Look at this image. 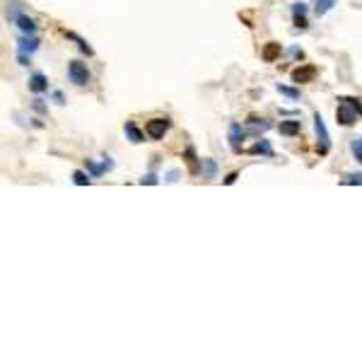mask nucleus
Wrapping results in <instances>:
<instances>
[{
	"label": "nucleus",
	"mask_w": 362,
	"mask_h": 362,
	"mask_svg": "<svg viewBox=\"0 0 362 362\" xmlns=\"http://www.w3.org/2000/svg\"><path fill=\"white\" fill-rule=\"evenodd\" d=\"M280 53H283V48H280V44H276V41H268L266 46H263V51H261V56H263V61H266V63L278 61Z\"/></svg>",
	"instance_id": "nucleus-10"
},
{
	"label": "nucleus",
	"mask_w": 362,
	"mask_h": 362,
	"mask_svg": "<svg viewBox=\"0 0 362 362\" xmlns=\"http://www.w3.org/2000/svg\"><path fill=\"white\" fill-rule=\"evenodd\" d=\"M292 22L297 29H307L309 22H307V5L304 3H292Z\"/></svg>",
	"instance_id": "nucleus-6"
},
{
	"label": "nucleus",
	"mask_w": 362,
	"mask_h": 362,
	"mask_svg": "<svg viewBox=\"0 0 362 362\" xmlns=\"http://www.w3.org/2000/svg\"><path fill=\"white\" fill-rule=\"evenodd\" d=\"M343 184H348V186L350 184H362V174H348L346 179H343Z\"/></svg>",
	"instance_id": "nucleus-24"
},
{
	"label": "nucleus",
	"mask_w": 362,
	"mask_h": 362,
	"mask_svg": "<svg viewBox=\"0 0 362 362\" xmlns=\"http://www.w3.org/2000/svg\"><path fill=\"white\" fill-rule=\"evenodd\" d=\"M249 155H266V157H273V148H270V142L268 140H259L256 145H251V148L246 150Z\"/></svg>",
	"instance_id": "nucleus-15"
},
{
	"label": "nucleus",
	"mask_w": 362,
	"mask_h": 362,
	"mask_svg": "<svg viewBox=\"0 0 362 362\" xmlns=\"http://www.w3.org/2000/svg\"><path fill=\"white\" fill-rule=\"evenodd\" d=\"M37 48H39V39H37V37H20V39H17V51H20V53L32 56Z\"/></svg>",
	"instance_id": "nucleus-7"
},
{
	"label": "nucleus",
	"mask_w": 362,
	"mask_h": 362,
	"mask_svg": "<svg viewBox=\"0 0 362 362\" xmlns=\"http://www.w3.org/2000/svg\"><path fill=\"white\" fill-rule=\"evenodd\" d=\"M53 99H56L58 104H63V95H61V92H53Z\"/></svg>",
	"instance_id": "nucleus-30"
},
{
	"label": "nucleus",
	"mask_w": 362,
	"mask_h": 362,
	"mask_svg": "<svg viewBox=\"0 0 362 362\" xmlns=\"http://www.w3.org/2000/svg\"><path fill=\"white\" fill-rule=\"evenodd\" d=\"M176 179H179V169H169V172H167V181H169V184H174Z\"/></svg>",
	"instance_id": "nucleus-27"
},
{
	"label": "nucleus",
	"mask_w": 362,
	"mask_h": 362,
	"mask_svg": "<svg viewBox=\"0 0 362 362\" xmlns=\"http://www.w3.org/2000/svg\"><path fill=\"white\" fill-rule=\"evenodd\" d=\"M186 162H189V169H191L193 174L201 172V162H198V157H196V152H193V148H186Z\"/></svg>",
	"instance_id": "nucleus-17"
},
{
	"label": "nucleus",
	"mask_w": 362,
	"mask_h": 362,
	"mask_svg": "<svg viewBox=\"0 0 362 362\" xmlns=\"http://www.w3.org/2000/svg\"><path fill=\"white\" fill-rule=\"evenodd\" d=\"M169 118H152V121H148V126H145V133H148V138H152V140H162L165 138V133L169 131Z\"/></svg>",
	"instance_id": "nucleus-4"
},
{
	"label": "nucleus",
	"mask_w": 362,
	"mask_h": 362,
	"mask_svg": "<svg viewBox=\"0 0 362 362\" xmlns=\"http://www.w3.org/2000/svg\"><path fill=\"white\" fill-rule=\"evenodd\" d=\"M278 131H280V135H299V131H302V121H280V126H278Z\"/></svg>",
	"instance_id": "nucleus-12"
},
{
	"label": "nucleus",
	"mask_w": 362,
	"mask_h": 362,
	"mask_svg": "<svg viewBox=\"0 0 362 362\" xmlns=\"http://www.w3.org/2000/svg\"><path fill=\"white\" fill-rule=\"evenodd\" d=\"M292 82L295 85H304V82H312V80L316 78V65H309V63H304V65H299V68H295L292 70Z\"/></svg>",
	"instance_id": "nucleus-5"
},
{
	"label": "nucleus",
	"mask_w": 362,
	"mask_h": 362,
	"mask_svg": "<svg viewBox=\"0 0 362 362\" xmlns=\"http://www.w3.org/2000/svg\"><path fill=\"white\" fill-rule=\"evenodd\" d=\"M15 24L20 27V29H22L24 34H34V32H37V22H34V20H32L29 15H24V12L15 20Z\"/></svg>",
	"instance_id": "nucleus-14"
},
{
	"label": "nucleus",
	"mask_w": 362,
	"mask_h": 362,
	"mask_svg": "<svg viewBox=\"0 0 362 362\" xmlns=\"http://www.w3.org/2000/svg\"><path fill=\"white\" fill-rule=\"evenodd\" d=\"M201 172H203L205 179H215V176H218V165H215V159H210V157L201 159Z\"/></svg>",
	"instance_id": "nucleus-16"
},
{
	"label": "nucleus",
	"mask_w": 362,
	"mask_h": 362,
	"mask_svg": "<svg viewBox=\"0 0 362 362\" xmlns=\"http://www.w3.org/2000/svg\"><path fill=\"white\" fill-rule=\"evenodd\" d=\"M237 176H239V174H237V172H232V174H229V176H227V179H225V184H227V186H232V184H234V181H237Z\"/></svg>",
	"instance_id": "nucleus-29"
},
{
	"label": "nucleus",
	"mask_w": 362,
	"mask_h": 362,
	"mask_svg": "<svg viewBox=\"0 0 362 362\" xmlns=\"http://www.w3.org/2000/svg\"><path fill=\"white\" fill-rule=\"evenodd\" d=\"M242 138H244L242 126H239V123H232V126H229V145H232L234 152H242Z\"/></svg>",
	"instance_id": "nucleus-11"
},
{
	"label": "nucleus",
	"mask_w": 362,
	"mask_h": 362,
	"mask_svg": "<svg viewBox=\"0 0 362 362\" xmlns=\"http://www.w3.org/2000/svg\"><path fill=\"white\" fill-rule=\"evenodd\" d=\"M65 37H68V39H75V41H78V46H80V51H82V53L92 56V46H89V44H87L85 39H80L78 34H73V32H65Z\"/></svg>",
	"instance_id": "nucleus-20"
},
{
	"label": "nucleus",
	"mask_w": 362,
	"mask_h": 362,
	"mask_svg": "<svg viewBox=\"0 0 362 362\" xmlns=\"http://www.w3.org/2000/svg\"><path fill=\"white\" fill-rule=\"evenodd\" d=\"M123 133H126V138H128L131 142H142V140H145L142 131L135 126L133 121H126V126H123Z\"/></svg>",
	"instance_id": "nucleus-13"
},
{
	"label": "nucleus",
	"mask_w": 362,
	"mask_h": 362,
	"mask_svg": "<svg viewBox=\"0 0 362 362\" xmlns=\"http://www.w3.org/2000/svg\"><path fill=\"white\" fill-rule=\"evenodd\" d=\"M333 5H336V0H316L314 12H316L319 17H321V15H326V12H329V10L333 8Z\"/></svg>",
	"instance_id": "nucleus-19"
},
{
	"label": "nucleus",
	"mask_w": 362,
	"mask_h": 362,
	"mask_svg": "<svg viewBox=\"0 0 362 362\" xmlns=\"http://www.w3.org/2000/svg\"><path fill=\"white\" fill-rule=\"evenodd\" d=\"M338 109H336V121H338L340 126H355V121L360 116V111L355 109L350 102H346L343 97H338Z\"/></svg>",
	"instance_id": "nucleus-2"
},
{
	"label": "nucleus",
	"mask_w": 362,
	"mask_h": 362,
	"mask_svg": "<svg viewBox=\"0 0 362 362\" xmlns=\"http://www.w3.org/2000/svg\"><path fill=\"white\" fill-rule=\"evenodd\" d=\"M34 109L39 111V114H46V104L41 102V99H37V102H34Z\"/></svg>",
	"instance_id": "nucleus-28"
},
{
	"label": "nucleus",
	"mask_w": 362,
	"mask_h": 362,
	"mask_svg": "<svg viewBox=\"0 0 362 362\" xmlns=\"http://www.w3.org/2000/svg\"><path fill=\"white\" fill-rule=\"evenodd\" d=\"M314 133H316V152H319V155H329L331 135H329V131H326V123H323L321 114H314Z\"/></svg>",
	"instance_id": "nucleus-1"
},
{
	"label": "nucleus",
	"mask_w": 362,
	"mask_h": 362,
	"mask_svg": "<svg viewBox=\"0 0 362 362\" xmlns=\"http://www.w3.org/2000/svg\"><path fill=\"white\" fill-rule=\"evenodd\" d=\"M73 181H75L78 186H87V184H89L92 179H89L85 172H75V174H73Z\"/></svg>",
	"instance_id": "nucleus-23"
},
{
	"label": "nucleus",
	"mask_w": 362,
	"mask_h": 362,
	"mask_svg": "<svg viewBox=\"0 0 362 362\" xmlns=\"http://www.w3.org/2000/svg\"><path fill=\"white\" fill-rule=\"evenodd\" d=\"M249 123H251V133L254 135H259V133H263V131H268V128H270V123H268L266 118H251V121H249Z\"/></svg>",
	"instance_id": "nucleus-18"
},
{
	"label": "nucleus",
	"mask_w": 362,
	"mask_h": 362,
	"mask_svg": "<svg viewBox=\"0 0 362 362\" xmlns=\"http://www.w3.org/2000/svg\"><path fill=\"white\" fill-rule=\"evenodd\" d=\"M140 184H150V186H155V184H159V179L155 176V174H145L140 179Z\"/></svg>",
	"instance_id": "nucleus-25"
},
{
	"label": "nucleus",
	"mask_w": 362,
	"mask_h": 362,
	"mask_svg": "<svg viewBox=\"0 0 362 362\" xmlns=\"http://www.w3.org/2000/svg\"><path fill=\"white\" fill-rule=\"evenodd\" d=\"M68 75H70V82H75V85H87L89 82V70H87V65L85 63H80V61H70L68 63Z\"/></svg>",
	"instance_id": "nucleus-3"
},
{
	"label": "nucleus",
	"mask_w": 362,
	"mask_h": 362,
	"mask_svg": "<svg viewBox=\"0 0 362 362\" xmlns=\"http://www.w3.org/2000/svg\"><path fill=\"white\" fill-rule=\"evenodd\" d=\"M114 169V159L111 157H104L102 165H95L92 159H87V172L92 174V176H102L104 172H111Z\"/></svg>",
	"instance_id": "nucleus-8"
},
{
	"label": "nucleus",
	"mask_w": 362,
	"mask_h": 362,
	"mask_svg": "<svg viewBox=\"0 0 362 362\" xmlns=\"http://www.w3.org/2000/svg\"><path fill=\"white\" fill-rule=\"evenodd\" d=\"M292 56H295V58H302V56H304V53H302L299 48H292Z\"/></svg>",
	"instance_id": "nucleus-31"
},
{
	"label": "nucleus",
	"mask_w": 362,
	"mask_h": 362,
	"mask_svg": "<svg viewBox=\"0 0 362 362\" xmlns=\"http://www.w3.org/2000/svg\"><path fill=\"white\" fill-rule=\"evenodd\" d=\"M350 150H353V155H355V159L362 165V138H355L353 142H350Z\"/></svg>",
	"instance_id": "nucleus-22"
},
{
	"label": "nucleus",
	"mask_w": 362,
	"mask_h": 362,
	"mask_svg": "<svg viewBox=\"0 0 362 362\" xmlns=\"http://www.w3.org/2000/svg\"><path fill=\"white\" fill-rule=\"evenodd\" d=\"M343 99H346V102H350L355 106V109L360 111V116H362V104H360V99H357V97H343Z\"/></svg>",
	"instance_id": "nucleus-26"
},
{
	"label": "nucleus",
	"mask_w": 362,
	"mask_h": 362,
	"mask_svg": "<svg viewBox=\"0 0 362 362\" xmlns=\"http://www.w3.org/2000/svg\"><path fill=\"white\" fill-rule=\"evenodd\" d=\"M29 89H32L34 95L46 92V89H48V78L44 75V73H34L32 78H29Z\"/></svg>",
	"instance_id": "nucleus-9"
},
{
	"label": "nucleus",
	"mask_w": 362,
	"mask_h": 362,
	"mask_svg": "<svg viewBox=\"0 0 362 362\" xmlns=\"http://www.w3.org/2000/svg\"><path fill=\"white\" fill-rule=\"evenodd\" d=\"M278 92L285 97H290V99H299V89L295 87H287V85H278Z\"/></svg>",
	"instance_id": "nucleus-21"
}]
</instances>
